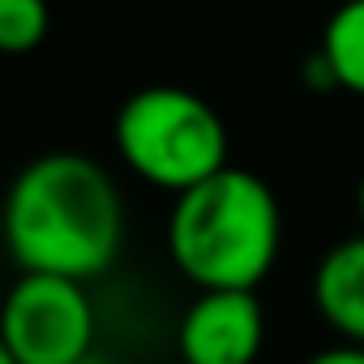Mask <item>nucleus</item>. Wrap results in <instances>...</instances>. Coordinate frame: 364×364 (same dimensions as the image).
<instances>
[{"instance_id":"0eeeda50","label":"nucleus","mask_w":364,"mask_h":364,"mask_svg":"<svg viewBox=\"0 0 364 364\" xmlns=\"http://www.w3.org/2000/svg\"><path fill=\"white\" fill-rule=\"evenodd\" d=\"M317 60H321L330 86L364 99V0H343L326 18Z\"/></svg>"},{"instance_id":"f257e3e1","label":"nucleus","mask_w":364,"mask_h":364,"mask_svg":"<svg viewBox=\"0 0 364 364\" xmlns=\"http://www.w3.org/2000/svg\"><path fill=\"white\" fill-rule=\"evenodd\" d=\"M0 236L22 274L90 283L120 257L124 198L103 163L77 150H48L14 176Z\"/></svg>"},{"instance_id":"20e7f679","label":"nucleus","mask_w":364,"mask_h":364,"mask_svg":"<svg viewBox=\"0 0 364 364\" xmlns=\"http://www.w3.org/2000/svg\"><path fill=\"white\" fill-rule=\"evenodd\" d=\"M95 326V300L73 279L22 274L0 300V338L18 364H82Z\"/></svg>"},{"instance_id":"6e6552de","label":"nucleus","mask_w":364,"mask_h":364,"mask_svg":"<svg viewBox=\"0 0 364 364\" xmlns=\"http://www.w3.org/2000/svg\"><path fill=\"white\" fill-rule=\"evenodd\" d=\"M52 31L48 0H0V56H31Z\"/></svg>"},{"instance_id":"7ed1b4c3","label":"nucleus","mask_w":364,"mask_h":364,"mask_svg":"<svg viewBox=\"0 0 364 364\" xmlns=\"http://www.w3.org/2000/svg\"><path fill=\"white\" fill-rule=\"evenodd\" d=\"M112 141L137 180L176 198L223 171L232 150L223 116L185 86L133 90L112 120Z\"/></svg>"},{"instance_id":"423d86ee","label":"nucleus","mask_w":364,"mask_h":364,"mask_svg":"<svg viewBox=\"0 0 364 364\" xmlns=\"http://www.w3.org/2000/svg\"><path fill=\"white\" fill-rule=\"evenodd\" d=\"M313 304L343 343L364 347V232L334 245L317 262Z\"/></svg>"},{"instance_id":"f03ea898","label":"nucleus","mask_w":364,"mask_h":364,"mask_svg":"<svg viewBox=\"0 0 364 364\" xmlns=\"http://www.w3.org/2000/svg\"><path fill=\"white\" fill-rule=\"evenodd\" d=\"M283 249V210L266 180L228 163L167 215V257L198 291H257Z\"/></svg>"},{"instance_id":"9b49d317","label":"nucleus","mask_w":364,"mask_h":364,"mask_svg":"<svg viewBox=\"0 0 364 364\" xmlns=\"http://www.w3.org/2000/svg\"><path fill=\"white\" fill-rule=\"evenodd\" d=\"M0 364H18V360H14V351L5 347V338H0Z\"/></svg>"},{"instance_id":"f8f14e48","label":"nucleus","mask_w":364,"mask_h":364,"mask_svg":"<svg viewBox=\"0 0 364 364\" xmlns=\"http://www.w3.org/2000/svg\"><path fill=\"white\" fill-rule=\"evenodd\" d=\"M82 364H107V360H103V355H99V351H90V355H86V360H82Z\"/></svg>"},{"instance_id":"39448f33","label":"nucleus","mask_w":364,"mask_h":364,"mask_svg":"<svg viewBox=\"0 0 364 364\" xmlns=\"http://www.w3.org/2000/svg\"><path fill=\"white\" fill-rule=\"evenodd\" d=\"M266 343V309L257 291H198L176 326L185 364H257Z\"/></svg>"},{"instance_id":"1a4fd4ad","label":"nucleus","mask_w":364,"mask_h":364,"mask_svg":"<svg viewBox=\"0 0 364 364\" xmlns=\"http://www.w3.org/2000/svg\"><path fill=\"white\" fill-rule=\"evenodd\" d=\"M304 364H364V347H355V343H334V347L313 351Z\"/></svg>"},{"instance_id":"9d476101","label":"nucleus","mask_w":364,"mask_h":364,"mask_svg":"<svg viewBox=\"0 0 364 364\" xmlns=\"http://www.w3.org/2000/svg\"><path fill=\"white\" fill-rule=\"evenodd\" d=\"M355 215H360V228H364V176H360V189H355Z\"/></svg>"}]
</instances>
